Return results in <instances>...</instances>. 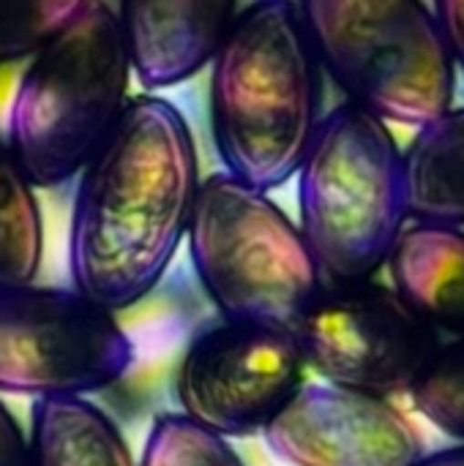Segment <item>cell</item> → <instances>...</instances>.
Returning a JSON list of instances; mask_svg holds the SVG:
<instances>
[{
	"label": "cell",
	"instance_id": "44dd1931",
	"mask_svg": "<svg viewBox=\"0 0 464 466\" xmlns=\"http://www.w3.org/2000/svg\"><path fill=\"white\" fill-rule=\"evenodd\" d=\"M413 466H464V442L438 453H424Z\"/></svg>",
	"mask_w": 464,
	"mask_h": 466
},
{
	"label": "cell",
	"instance_id": "ba28073f",
	"mask_svg": "<svg viewBox=\"0 0 464 466\" xmlns=\"http://www.w3.org/2000/svg\"><path fill=\"white\" fill-rule=\"evenodd\" d=\"M290 333L317 377L375 396L407 393L440 347L438 330L372 279L323 284Z\"/></svg>",
	"mask_w": 464,
	"mask_h": 466
},
{
	"label": "cell",
	"instance_id": "7a4b0ae2",
	"mask_svg": "<svg viewBox=\"0 0 464 466\" xmlns=\"http://www.w3.org/2000/svg\"><path fill=\"white\" fill-rule=\"evenodd\" d=\"M211 137L224 172L252 188L287 183L323 117V68L295 0L238 8L205 66Z\"/></svg>",
	"mask_w": 464,
	"mask_h": 466
},
{
	"label": "cell",
	"instance_id": "8fae6325",
	"mask_svg": "<svg viewBox=\"0 0 464 466\" xmlns=\"http://www.w3.org/2000/svg\"><path fill=\"white\" fill-rule=\"evenodd\" d=\"M238 8V0H118L112 11L134 79L153 93L197 76Z\"/></svg>",
	"mask_w": 464,
	"mask_h": 466
},
{
	"label": "cell",
	"instance_id": "2e32d148",
	"mask_svg": "<svg viewBox=\"0 0 464 466\" xmlns=\"http://www.w3.org/2000/svg\"><path fill=\"white\" fill-rule=\"evenodd\" d=\"M413 407L435 429L464 442V339L440 344L407 388Z\"/></svg>",
	"mask_w": 464,
	"mask_h": 466
},
{
	"label": "cell",
	"instance_id": "d6986e66",
	"mask_svg": "<svg viewBox=\"0 0 464 466\" xmlns=\"http://www.w3.org/2000/svg\"><path fill=\"white\" fill-rule=\"evenodd\" d=\"M0 466H30L27 434L0 399Z\"/></svg>",
	"mask_w": 464,
	"mask_h": 466
},
{
	"label": "cell",
	"instance_id": "5b68a950",
	"mask_svg": "<svg viewBox=\"0 0 464 466\" xmlns=\"http://www.w3.org/2000/svg\"><path fill=\"white\" fill-rule=\"evenodd\" d=\"M323 74L386 123L421 126L451 106L454 57L424 0H295Z\"/></svg>",
	"mask_w": 464,
	"mask_h": 466
},
{
	"label": "cell",
	"instance_id": "9a60e30c",
	"mask_svg": "<svg viewBox=\"0 0 464 466\" xmlns=\"http://www.w3.org/2000/svg\"><path fill=\"white\" fill-rule=\"evenodd\" d=\"M44 259V218L36 186L0 134V287L33 284Z\"/></svg>",
	"mask_w": 464,
	"mask_h": 466
},
{
	"label": "cell",
	"instance_id": "5bb4252c",
	"mask_svg": "<svg viewBox=\"0 0 464 466\" xmlns=\"http://www.w3.org/2000/svg\"><path fill=\"white\" fill-rule=\"evenodd\" d=\"M402 164L407 218L464 229V106L421 123Z\"/></svg>",
	"mask_w": 464,
	"mask_h": 466
},
{
	"label": "cell",
	"instance_id": "9c48e42d",
	"mask_svg": "<svg viewBox=\"0 0 464 466\" xmlns=\"http://www.w3.org/2000/svg\"><path fill=\"white\" fill-rule=\"evenodd\" d=\"M306 363L290 330L222 319L200 330L175 374L180 415L219 437H252L304 385Z\"/></svg>",
	"mask_w": 464,
	"mask_h": 466
},
{
	"label": "cell",
	"instance_id": "8992f818",
	"mask_svg": "<svg viewBox=\"0 0 464 466\" xmlns=\"http://www.w3.org/2000/svg\"><path fill=\"white\" fill-rule=\"evenodd\" d=\"M186 240L200 287L232 322L293 330L325 284L298 224L227 172L200 180Z\"/></svg>",
	"mask_w": 464,
	"mask_h": 466
},
{
	"label": "cell",
	"instance_id": "277c9868",
	"mask_svg": "<svg viewBox=\"0 0 464 466\" xmlns=\"http://www.w3.org/2000/svg\"><path fill=\"white\" fill-rule=\"evenodd\" d=\"M298 229L325 284L369 281L407 221L402 147L377 115L342 104L323 115L295 169Z\"/></svg>",
	"mask_w": 464,
	"mask_h": 466
},
{
	"label": "cell",
	"instance_id": "52a82bcc",
	"mask_svg": "<svg viewBox=\"0 0 464 466\" xmlns=\"http://www.w3.org/2000/svg\"><path fill=\"white\" fill-rule=\"evenodd\" d=\"M134 344L74 287H0V393L90 396L126 377Z\"/></svg>",
	"mask_w": 464,
	"mask_h": 466
},
{
	"label": "cell",
	"instance_id": "e0dca14e",
	"mask_svg": "<svg viewBox=\"0 0 464 466\" xmlns=\"http://www.w3.org/2000/svg\"><path fill=\"white\" fill-rule=\"evenodd\" d=\"M139 466H246L227 442L180 412L159 415L148 431Z\"/></svg>",
	"mask_w": 464,
	"mask_h": 466
},
{
	"label": "cell",
	"instance_id": "7c38bea8",
	"mask_svg": "<svg viewBox=\"0 0 464 466\" xmlns=\"http://www.w3.org/2000/svg\"><path fill=\"white\" fill-rule=\"evenodd\" d=\"M388 270L397 295L438 333L464 339V229L418 224L397 238Z\"/></svg>",
	"mask_w": 464,
	"mask_h": 466
},
{
	"label": "cell",
	"instance_id": "4fadbf2b",
	"mask_svg": "<svg viewBox=\"0 0 464 466\" xmlns=\"http://www.w3.org/2000/svg\"><path fill=\"white\" fill-rule=\"evenodd\" d=\"M30 466H139L120 426L88 396L33 399Z\"/></svg>",
	"mask_w": 464,
	"mask_h": 466
},
{
	"label": "cell",
	"instance_id": "6da1fadb",
	"mask_svg": "<svg viewBox=\"0 0 464 466\" xmlns=\"http://www.w3.org/2000/svg\"><path fill=\"white\" fill-rule=\"evenodd\" d=\"M74 180L71 287L118 314L161 284L186 240L200 188L194 134L172 101L139 93Z\"/></svg>",
	"mask_w": 464,
	"mask_h": 466
},
{
	"label": "cell",
	"instance_id": "ac0fdd59",
	"mask_svg": "<svg viewBox=\"0 0 464 466\" xmlns=\"http://www.w3.org/2000/svg\"><path fill=\"white\" fill-rule=\"evenodd\" d=\"M88 0H0V63L33 55Z\"/></svg>",
	"mask_w": 464,
	"mask_h": 466
},
{
	"label": "cell",
	"instance_id": "3957f363",
	"mask_svg": "<svg viewBox=\"0 0 464 466\" xmlns=\"http://www.w3.org/2000/svg\"><path fill=\"white\" fill-rule=\"evenodd\" d=\"M131 76L115 11L104 0H88L25 57L5 142L36 188L77 177L120 117Z\"/></svg>",
	"mask_w": 464,
	"mask_h": 466
},
{
	"label": "cell",
	"instance_id": "30bf717a",
	"mask_svg": "<svg viewBox=\"0 0 464 466\" xmlns=\"http://www.w3.org/2000/svg\"><path fill=\"white\" fill-rule=\"evenodd\" d=\"M287 466H413L424 456L416 426L386 396L304 382L263 429Z\"/></svg>",
	"mask_w": 464,
	"mask_h": 466
},
{
	"label": "cell",
	"instance_id": "ffe728a7",
	"mask_svg": "<svg viewBox=\"0 0 464 466\" xmlns=\"http://www.w3.org/2000/svg\"><path fill=\"white\" fill-rule=\"evenodd\" d=\"M435 14L451 49L454 66L464 71V0H435Z\"/></svg>",
	"mask_w": 464,
	"mask_h": 466
}]
</instances>
